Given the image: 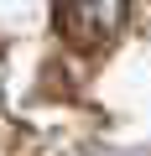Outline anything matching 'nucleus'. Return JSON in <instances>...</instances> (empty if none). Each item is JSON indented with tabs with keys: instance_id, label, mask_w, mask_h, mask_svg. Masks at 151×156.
<instances>
[{
	"instance_id": "f257e3e1",
	"label": "nucleus",
	"mask_w": 151,
	"mask_h": 156,
	"mask_svg": "<svg viewBox=\"0 0 151 156\" xmlns=\"http://www.w3.org/2000/svg\"><path fill=\"white\" fill-rule=\"evenodd\" d=\"M130 16V0H52V31L73 52H104Z\"/></svg>"
}]
</instances>
